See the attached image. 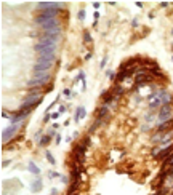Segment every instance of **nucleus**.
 <instances>
[{
  "label": "nucleus",
  "instance_id": "f257e3e1",
  "mask_svg": "<svg viewBox=\"0 0 173 195\" xmlns=\"http://www.w3.org/2000/svg\"><path fill=\"white\" fill-rule=\"evenodd\" d=\"M172 102V94L165 90H159L156 93H152L151 96L148 98V104L149 109H160L162 106H168Z\"/></svg>",
  "mask_w": 173,
  "mask_h": 195
},
{
  "label": "nucleus",
  "instance_id": "f03ea898",
  "mask_svg": "<svg viewBox=\"0 0 173 195\" xmlns=\"http://www.w3.org/2000/svg\"><path fill=\"white\" fill-rule=\"evenodd\" d=\"M51 80V75H50V72H47V74H37L34 75V78H30L27 82V86H43L47 85V83Z\"/></svg>",
  "mask_w": 173,
  "mask_h": 195
},
{
  "label": "nucleus",
  "instance_id": "7ed1b4c3",
  "mask_svg": "<svg viewBox=\"0 0 173 195\" xmlns=\"http://www.w3.org/2000/svg\"><path fill=\"white\" fill-rule=\"evenodd\" d=\"M40 101H42V94H29V96L24 99V102L21 104V110L37 107V106L40 104Z\"/></svg>",
  "mask_w": 173,
  "mask_h": 195
},
{
  "label": "nucleus",
  "instance_id": "20e7f679",
  "mask_svg": "<svg viewBox=\"0 0 173 195\" xmlns=\"http://www.w3.org/2000/svg\"><path fill=\"white\" fill-rule=\"evenodd\" d=\"M173 118V110L170 107V104L168 106H162V107L159 109V114H157V123H165V122L172 120Z\"/></svg>",
  "mask_w": 173,
  "mask_h": 195
},
{
  "label": "nucleus",
  "instance_id": "39448f33",
  "mask_svg": "<svg viewBox=\"0 0 173 195\" xmlns=\"http://www.w3.org/2000/svg\"><path fill=\"white\" fill-rule=\"evenodd\" d=\"M18 130H19V125H10L6 130H3V133H2V141H3V144L8 142L11 137L14 136V133H18Z\"/></svg>",
  "mask_w": 173,
  "mask_h": 195
},
{
  "label": "nucleus",
  "instance_id": "423d86ee",
  "mask_svg": "<svg viewBox=\"0 0 173 195\" xmlns=\"http://www.w3.org/2000/svg\"><path fill=\"white\" fill-rule=\"evenodd\" d=\"M37 8L40 10H61L63 8V3H55V2H40L37 3Z\"/></svg>",
  "mask_w": 173,
  "mask_h": 195
},
{
  "label": "nucleus",
  "instance_id": "0eeeda50",
  "mask_svg": "<svg viewBox=\"0 0 173 195\" xmlns=\"http://www.w3.org/2000/svg\"><path fill=\"white\" fill-rule=\"evenodd\" d=\"M149 82H152V77L149 74H136V77H135L136 86H143L144 83H149Z\"/></svg>",
  "mask_w": 173,
  "mask_h": 195
},
{
  "label": "nucleus",
  "instance_id": "6e6552de",
  "mask_svg": "<svg viewBox=\"0 0 173 195\" xmlns=\"http://www.w3.org/2000/svg\"><path fill=\"white\" fill-rule=\"evenodd\" d=\"M172 152H173V144H168V146H165L164 149H160V152L157 154L156 158H164V160H165L168 155L172 154Z\"/></svg>",
  "mask_w": 173,
  "mask_h": 195
},
{
  "label": "nucleus",
  "instance_id": "1a4fd4ad",
  "mask_svg": "<svg viewBox=\"0 0 173 195\" xmlns=\"http://www.w3.org/2000/svg\"><path fill=\"white\" fill-rule=\"evenodd\" d=\"M157 131L159 133H164V131H173V118L168 122H165V123H160L157 125Z\"/></svg>",
  "mask_w": 173,
  "mask_h": 195
},
{
  "label": "nucleus",
  "instance_id": "9d476101",
  "mask_svg": "<svg viewBox=\"0 0 173 195\" xmlns=\"http://www.w3.org/2000/svg\"><path fill=\"white\" fill-rule=\"evenodd\" d=\"M42 29H43V32L45 30H51V29H56V27H61L59 26V22H58V19H51V21H48V22H45V24H42L40 26Z\"/></svg>",
  "mask_w": 173,
  "mask_h": 195
},
{
  "label": "nucleus",
  "instance_id": "9b49d317",
  "mask_svg": "<svg viewBox=\"0 0 173 195\" xmlns=\"http://www.w3.org/2000/svg\"><path fill=\"white\" fill-rule=\"evenodd\" d=\"M42 187H43V181H42L40 178H37L35 181L30 184V192L37 194V192H40V190H42Z\"/></svg>",
  "mask_w": 173,
  "mask_h": 195
},
{
  "label": "nucleus",
  "instance_id": "f8f14e48",
  "mask_svg": "<svg viewBox=\"0 0 173 195\" xmlns=\"http://www.w3.org/2000/svg\"><path fill=\"white\" fill-rule=\"evenodd\" d=\"M85 115H87L85 107H77V109H75V117H74V120H75V122H80V118H83Z\"/></svg>",
  "mask_w": 173,
  "mask_h": 195
},
{
  "label": "nucleus",
  "instance_id": "ddd939ff",
  "mask_svg": "<svg viewBox=\"0 0 173 195\" xmlns=\"http://www.w3.org/2000/svg\"><path fill=\"white\" fill-rule=\"evenodd\" d=\"M112 94H114V98H115V99L120 98L122 94H124V88H122L120 85H115V86L112 88Z\"/></svg>",
  "mask_w": 173,
  "mask_h": 195
},
{
  "label": "nucleus",
  "instance_id": "4468645a",
  "mask_svg": "<svg viewBox=\"0 0 173 195\" xmlns=\"http://www.w3.org/2000/svg\"><path fill=\"white\" fill-rule=\"evenodd\" d=\"M27 170L30 171L32 174H40V168H38L34 162H29V165H27Z\"/></svg>",
  "mask_w": 173,
  "mask_h": 195
},
{
  "label": "nucleus",
  "instance_id": "2eb2a0df",
  "mask_svg": "<svg viewBox=\"0 0 173 195\" xmlns=\"http://www.w3.org/2000/svg\"><path fill=\"white\" fill-rule=\"evenodd\" d=\"M107 110H109V106H101V107H99V110H98V118H101V120H103V118H104L106 115H107Z\"/></svg>",
  "mask_w": 173,
  "mask_h": 195
},
{
  "label": "nucleus",
  "instance_id": "dca6fc26",
  "mask_svg": "<svg viewBox=\"0 0 173 195\" xmlns=\"http://www.w3.org/2000/svg\"><path fill=\"white\" fill-rule=\"evenodd\" d=\"M173 165V154H170L167 157V158L164 160V165H162V170H167V168H170Z\"/></svg>",
  "mask_w": 173,
  "mask_h": 195
},
{
  "label": "nucleus",
  "instance_id": "f3484780",
  "mask_svg": "<svg viewBox=\"0 0 173 195\" xmlns=\"http://www.w3.org/2000/svg\"><path fill=\"white\" fill-rule=\"evenodd\" d=\"M79 184H80V181H74L71 184V187H69V192H67V195H74V192L77 189H79Z\"/></svg>",
  "mask_w": 173,
  "mask_h": 195
},
{
  "label": "nucleus",
  "instance_id": "a211bd4d",
  "mask_svg": "<svg viewBox=\"0 0 173 195\" xmlns=\"http://www.w3.org/2000/svg\"><path fill=\"white\" fill-rule=\"evenodd\" d=\"M149 72H151L152 75H156V77H162V78H164V74L160 72V69L157 67V64H156V66H152V69H151Z\"/></svg>",
  "mask_w": 173,
  "mask_h": 195
},
{
  "label": "nucleus",
  "instance_id": "6ab92c4d",
  "mask_svg": "<svg viewBox=\"0 0 173 195\" xmlns=\"http://www.w3.org/2000/svg\"><path fill=\"white\" fill-rule=\"evenodd\" d=\"M50 139H51V136H50V134H45L43 137H42V139L40 141H38V144H40V146L42 147H43V146H48V142H50Z\"/></svg>",
  "mask_w": 173,
  "mask_h": 195
},
{
  "label": "nucleus",
  "instance_id": "aec40b11",
  "mask_svg": "<svg viewBox=\"0 0 173 195\" xmlns=\"http://www.w3.org/2000/svg\"><path fill=\"white\" fill-rule=\"evenodd\" d=\"M45 157H47V160L50 162V165H56V160H55V157L51 155V152H45Z\"/></svg>",
  "mask_w": 173,
  "mask_h": 195
},
{
  "label": "nucleus",
  "instance_id": "412c9836",
  "mask_svg": "<svg viewBox=\"0 0 173 195\" xmlns=\"http://www.w3.org/2000/svg\"><path fill=\"white\" fill-rule=\"evenodd\" d=\"M83 40H85V43H90V42H91V35H90V32H88V30L83 32Z\"/></svg>",
  "mask_w": 173,
  "mask_h": 195
},
{
  "label": "nucleus",
  "instance_id": "4be33fe9",
  "mask_svg": "<svg viewBox=\"0 0 173 195\" xmlns=\"http://www.w3.org/2000/svg\"><path fill=\"white\" fill-rule=\"evenodd\" d=\"M77 16H79V19H80V21H83V19H85V10H80Z\"/></svg>",
  "mask_w": 173,
  "mask_h": 195
},
{
  "label": "nucleus",
  "instance_id": "5701e85b",
  "mask_svg": "<svg viewBox=\"0 0 173 195\" xmlns=\"http://www.w3.org/2000/svg\"><path fill=\"white\" fill-rule=\"evenodd\" d=\"M63 94H64V96H66V98H71V96H72V91L69 90V88H66V90L63 91Z\"/></svg>",
  "mask_w": 173,
  "mask_h": 195
},
{
  "label": "nucleus",
  "instance_id": "b1692460",
  "mask_svg": "<svg viewBox=\"0 0 173 195\" xmlns=\"http://www.w3.org/2000/svg\"><path fill=\"white\" fill-rule=\"evenodd\" d=\"M106 75H107L109 78H115V74H114L112 70H107V72H106Z\"/></svg>",
  "mask_w": 173,
  "mask_h": 195
},
{
  "label": "nucleus",
  "instance_id": "393cba45",
  "mask_svg": "<svg viewBox=\"0 0 173 195\" xmlns=\"http://www.w3.org/2000/svg\"><path fill=\"white\" fill-rule=\"evenodd\" d=\"M50 117H51V118H55V120H56V118L59 117V112H53V114H50Z\"/></svg>",
  "mask_w": 173,
  "mask_h": 195
},
{
  "label": "nucleus",
  "instance_id": "a878e982",
  "mask_svg": "<svg viewBox=\"0 0 173 195\" xmlns=\"http://www.w3.org/2000/svg\"><path fill=\"white\" fill-rule=\"evenodd\" d=\"M106 61H107V56H104V58H103V61H101V64H99V66L104 67V66H106Z\"/></svg>",
  "mask_w": 173,
  "mask_h": 195
},
{
  "label": "nucleus",
  "instance_id": "bb28decb",
  "mask_svg": "<svg viewBox=\"0 0 173 195\" xmlns=\"http://www.w3.org/2000/svg\"><path fill=\"white\" fill-rule=\"evenodd\" d=\"M58 176H59V174L55 173V171H51V173H50V178H58Z\"/></svg>",
  "mask_w": 173,
  "mask_h": 195
},
{
  "label": "nucleus",
  "instance_id": "cd10ccee",
  "mask_svg": "<svg viewBox=\"0 0 173 195\" xmlns=\"http://www.w3.org/2000/svg\"><path fill=\"white\" fill-rule=\"evenodd\" d=\"M50 118H51V117H50V114H47V115H45V118H43V123H47Z\"/></svg>",
  "mask_w": 173,
  "mask_h": 195
},
{
  "label": "nucleus",
  "instance_id": "c85d7f7f",
  "mask_svg": "<svg viewBox=\"0 0 173 195\" xmlns=\"http://www.w3.org/2000/svg\"><path fill=\"white\" fill-rule=\"evenodd\" d=\"M2 117H3V118H11V117L8 115V114H6V112H5V110H3V112H2Z\"/></svg>",
  "mask_w": 173,
  "mask_h": 195
},
{
  "label": "nucleus",
  "instance_id": "c756f323",
  "mask_svg": "<svg viewBox=\"0 0 173 195\" xmlns=\"http://www.w3.org/2000/svg\"><path fill=\"white\" fill-rule=\"evenodd\" d=\"M93 18H95V21H98V18H99V13H98V11H95V14H93Z\"/></svg>",
  "mask_w": 173,
  "mask_h": 195
},
{
  "label": "nucleus",
  "instance_id": "7c9ffc66",
  "mask_svg": "<svg viewBox=\"0 0 173 195\" xmlns=\"http://www.w3.org/2000/svg\"><path fill=\"white\" fill-rule=\"evenodd\" d=\"M64 112H66V107H64V106H61V107H59V114H64Z\"/></svg>",
  "mask_w": 173,
  "mask_h": 195
},
{
  "label": "nucleus",
  "instance_id": "2f4dec72",
  "mask_svg": "<svg viewBox=\"0 0 173 195\" xmlns=\"http://www.w3.org/2000/svg\"><path fill=\"white\" fill-rule=\"evenodd\" d=\"M61 142V134H56V144Z\"/></svg>",
  "mask_w": 173,
  "mask_h": 195
},
{
  "label": "nucleus",
  "instance_id": "473e14b6",
  "mask_svg": "<svg viewBox=\"0 0 173 195\" xmlns=\"http://www.w3.org/2000/svg\"><path fill=\"white\" fill-rule=\"evenodd\" d=\"M50 195H58V190H56V189H51V192H50Z\"/></svg>",
  "mask_w": 173,
  "mask_h": 195
},
{
  "label": "nucleus",
  "instance_id": "72a5a7b5",
  "mask_svg": "<svg viewBox=\"0 0 173 195\" xmlns=\"http://www.w3.org/2000/svg\"><path fill=\"white\" fill-rule=\"evenodd\" d=\"M93 6H95V8H96V10H98V8H99V6H101V3H99V2H96V3H93Z\"/></svg>",
  "mask_w": 173,
  "mask_h": 195
},
{
  "label": "nucleus",
  "instance_id": "f704fd0d",
  "mask_svg": "<svg viewBox=\"0 0 173 195\" xmlns=\"http://www.w3.org/2000/svg\"><path fill=\"white\" fill-rule=\"evenodd\" d=\"M8 165H10V160H5V162L2 163V166H8Z\"/></svg>",
  "mask_w": 173,
  "mask_h": 195
}]
</instances>
